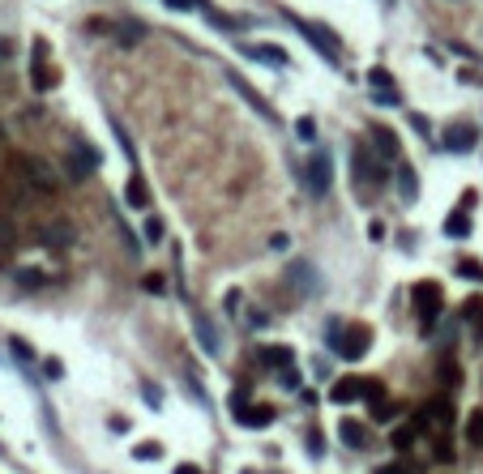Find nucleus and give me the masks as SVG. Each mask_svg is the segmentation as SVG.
<instances>
[{
  "instance_id": "f257e3e1",
  "label": "nucleus",
  "mask_w": 483,
  "mask_h": 474,
  "mask_svg": "<svg viewBox=\"0 0 483 474\" xmlns=\"http://www.w3.org/2000/svg\"><path fill=\"white\" fill-rule=\"evenodd\" d=\"M295 26H300V34H304L330 65H338V51H342V47H338V39H334L326 26H321V22H295Z\"/></svg>"
},
{
  "instance_id": "f03ea898",
  "label": "nucleus",
  "mask_w": 483,
  "mask_h": 474,
  "mask_svg": "<svg viewBox=\"0 0 483 474\" xmlns=\"http://www.w3.org/2000/svg\"><path fill=\"white\" fill-rule=\"evenodd\" d=\"M334 346H338V355H342V359H363V355H368V346H372V334H368L363 325H351V329L334 334Z\"/></svg>"
},
{
  "instance_id": "7ed1b4c3",
  "label": "nucleus",
  "mask_w": 483,
  "mask_h": 474,
  "mask_svg": "<svg viewBox=\"0 0 483 474\" xmlns=\"http://www.w3.org/2000/svg\"><path fill=\"white\" fill-rule=\"evenodd\" d=\"M330 184H334V163L326 154H312L308 158V188L321 197V192H330Z\"/></svg>"
},
{
  "instance_id": "20e7f679",
  "label": "nucleus",
  "mask_w": 483,
  "mask_h": 474,
  "mask_svg": "<svg viewBox=\"0 0 483 474\" xmlns=\"http://www.w3.org/2000/svg\"><path fill=\"white\" fill-rule=\"evenodd\" d=\"M94 167H98V150L86 145V141H77V145L69 150V176H73V180H86Z\"/></svg>"
},
{
  "instance_id": "39448f33",
  "label": "nucleus",
  "mask_w": 483,
  "mask_h": 474,
  "mask_svg": "<svg viewBox=\"0 0 483 474\" xmlns=\"http://www.w3.org/2000/svg\"><path fill=\"white\" fill-rule=\"evenodd\" d=\"M368 86H372V98L385 103V107H398V86L389 77V69H372L368 73Z\"/></svg>"
},
{
  "instance_id": "423d86ee",
  "label": "nucleus",
  "mask_w": 483,
  "mask_h": 474,
  "mask_svg": "<svg viewBox=\"0 0 483 474\" xmlns=\"http://www.w3.org/2000/svg\"><path fill=\"white\" fill-rule=\"evenodd\" d=\"M22 171H26V180H30L39 192H56V171H51L43 158H22Z\"/></svg>"
},
{
  "instance_id": "0eeeda50",
  "label": "nucleus",
  "mask_w": 483,
  "mask_h": 474,
  "mask_svg": "<svg viewBox=\"0 0 483 474\" xmlns=\"http://www.w3.org/2000/svg\"><path fill=\"white\" fill-rule=\"evenodd\" d=\"M441 141H445V150H449V154H470V150H475V141H479V133H475L470 124H449Z\"/></svg>"
},
{
  "instance_id": "6e6552de",
  "label": "nucleus",
  "mask_w": 483,
  "mask_h": 474,
  "mask_svg": "<svg viewBox=\"0 0 483 474\" xmlns=\"http://www.w3.org/2000/svg\"><path fill=\"white\" fill-rule=\"evenodd\" d=\"M34 51H39V56H34V69H30V81H34V90H51V86H56V69H51V65H47V43L39 39V43H34Z\"/></svg>"
},
{
  "instance_id": "1a4fd4ad",
  "label": "nucleus",
  "mask_w": 483,
  "mask_h": 474,
  "mask_svg": "<svg viewBox=\"0 0 483 474\" xmlns=\"http://www.w3.org/2000/svg\"><path fill=\"white\" fill-rule=\"evenodd\" d=\"M248 56H252L257 65H270V69H287V65H291V56H287L278 43H252Z\"/></svg>"
},
{
  "instance_id": "9d476101",
  "label": "nucleus",
  "mask_w": 483,
  "mask_h": 474,
  "mask_svg": "<svg viewBox=\"0 0 483 474\" xmlns=\"http://www.w3.org/2000/svg\"><path fill=\"white\" fill-rule=\"evenodd\" d=\"M415 308H419L423 321H432V316L441 312V291H437L432 282H419V287H415Z\"/></svg>"
},
{
  "instance_id": "9b49d317",
  "label": "nucleus",
  "mask_w": 483,
  "mask_h": 474,
  "mask_svg": "<svg viewBox=\"0 0 483 474\" xmlns=\"http://www.w3.org/2000/svg\"><path fill=\"white\" fill-rule=\"evenodd\" d=\"M274 419V410L270 406H248V410H240L236 414V423H244V428H265Z\"/></svg>"
},
{
  "instance_id": "f8f14e48",
  "label": "nucleus",
  "mask_w": 483,
  "mask_h": 474,
  "mask_svg": "<svg viewBox=\"0 0 483 474\" xmlns=\"http://www.w3.org/2000/svg\"><path fill=\"white\" fill-rule=\"evenodd\" d=\"M445 235H449V239H466V235H470V218L462 214V209L445 218Z\"/></svg>"
},
{
  "instance_id": "ddd939ff",
  "label": "nucleus",
  "mask_w": 483,
  "mask_h": 474,
  "mask_svg": "<svg viewBox=\"0 0 483 474\" xmlns=\"http://www.w3.org/2000/svg\"><path fill=\"white\" fill-rule=\"evenodd\" d=\"M124 201H129L133 209H146V205H150V192H146V184H141L137 176L129 180V188H124Z\"/></svg>"
},
{
  "instance_id": "4468645a",
  "label": "nucleus",
  "mask_w": 483,
  "mask_h": 474,
  "mask_svg": "<svg viewBox=\"0 0 483 474\" xmlns=\"http://www.w3.org/2000/svg\"><path fill=\"white\" fill-rule=\"evenodd\" d=\"M359 385H363V381H342V385H334V389H330V397H334L338 406H342V402H355V397L363 393Z\"/></svg>"
},
{
  "instance_id": "2eb2a0df",
  "label": "nucleus",
  "mask_w": 483,
  "mask_h": 474,
  "mask_svg": "<svg viewBox=\"0 0 483 474\" xmlns=\"http://www.w3.org/2000/svg\"><path fill=\"white\" fill-rule=\"evenodd\" d=\"M372 137H377V145H381V154H385V158H398V137H394L385 124H377V133H372Z\"/></svg>"
},
{
  "instance_id": "dca6fc26",
  "label": "nucleus",
  "mask_w": 483,
  "mask_h": 474,
  "mask_svg": "<svg viewBox=\"0 0 483 474\" xmlns=\"http://www.w3.org/2000/svg\"><path fill=\"white\" fill-rule=\"evenodd\" d=\"M197 338H201V346H205L210 355H219V334H214L210 321H197Z\"/></svg>"
},
{
  "instance_id": "f3484780",
  "label": "nucleus",
  "mask_w": 483,
  "mask_h": 474,
  "mask_svg": "<svg viewBox=\"0 0 483 474\" xmlns=\"http://www.w3.org/2000/svg\"><path fill=\"white\" fill-rule=\"evenodd\" d=\"M261 359H265V363H274V367H287V363H291V346H265Z\"/></svg>"
},
{
  "instance_id": "a211bd4d",
  "label": "nucleus",
  "mask_w": 483,
  "mask_h": 474,
  "mask_svg": "<svg viewBox=\"0 0 483 474\" xmlns=\"http://www.w3.org/2000/svg\"><path fill=\"white\" fill-rule=\"evenodd\" d=\"M133 457H141V461H158V457H163V445H158V440H141V445H133Z\"/></svg>"
},
{
  "instance_id": "6ab92c4d",
  "label": "nucleus",
  "mask_w": 483,
  "mask_h": 474,
  "mask_svg": "<svg viewBox=\"0 0 483 474\" xmlns=\"http://www.w3.org/2000/svg\"><path fill=\"white\" fill-rule=\"evenodd\" d=\"M338 436H342L347 445H355V449H359V445L368 440V436H363V428H359V423H351V419H342V428H338Z\"/></svg>"
},
{
  "instance_id": "aec40b11",
  "label": "nucleus",
  "mask_w": 483,
  "mask_h": 474,
  "mask_svg": "<svg viewBox=\"0 0 483 474\" xmlns=\"http://www.w3.org/2000/svg\"><path fill=\"white\" fill-rule=\"evenodd\" d=\"M141 231H146V239H150V244H163V223H158L154 214H150V218L141 223Z\"/></svg>"
},
{
  "instance_id": "412c9836",
  "label": "nucleus",
  "mask_w": 483,
  "mask_h": 474,
  "mask_svg": "<svg viewBox=\"0 0 483 474\" xmlns=\"http://www.w3.org/2000/svg\"><path fill=\"white\" fill-rule=\"evenodd\" d=\"M398 188H402V197L411 201V197H415V188H419V184H415V171H406V167H402V171H398Z\"/></svg>"
},
{
  "instance_id": "4be33fe9",
  "label": "nucleus",
  "mask_w": 483,
  "mask_h": 474,
  "mask_svg": "<svg viewBox=\"0 0 483 474\" xmlns=\"http://www.w3.org/2000/svg\"><path fill=\"white\" fill-rule=\"evenodd\" d=\"M295 133H300V141H312V137H316V124L304 116V120H295Z\"/></svg>"
},
{
  "instance_id": "5701e85b",
  "label": "nucleus",
  "mask_w": 483,
  "mask_h": 474,
  "mask_svg": "<svg viewBox=\"0 0 483 474\" xmlns=\"http://www.w3.org/2000/svg\"><path fill=\"white\" fill-rule=\"evenodd\" d=\"M141 39V30H133V26H120V43L129 47V43H137Z\"/></svg>"
},
{
  "instance_id": "b1692460",
  "label": "nucleus",
  "mask_w": 483,
  "mask_h": 474,
  "mask_svg": "<svg viewBox=\"0 0 483 474\" xmlns=\"http://www.w3.org/2000/svg\"><path fill=\"white\" fill-rule=\"evenodd\" d=\"M9 346H13V355H18V359H30V346H26V342H22V338H13V342H9Z\"/></svg>"
},
{
  "instance_id": "393cba45",
  "label": "nucleus",
  "mask_w": 483,
  "mask_h": 474,
  "mask_svg": "<svg viewBox=\"0 0 483 474\" xmlns=\"http://www.w3.org/2000/svg\"><path fill=\"white\" fill-rule=\"evenodd\" d=\"M167 5H172V9H188V5H193V0H167Z\"/></svg>"
},
{
  "instance_id": "a878e982",
  "label": "nucleus",
  "mask_w": 483,
  "mask_h": 474,
  "mask_svg": "<svg viewBox=\"0 0 483 474\" xmlns=\"http://www.w3.org/2000/svg\"><path fill=\"white\" fill-rule=\"evenodd\" d=\"M176 474H201L197 466H176Z\"/></svg>"
},
{
  "instance_id": "bb28decb",
  "label": "nucleus",
  "mask_w": 483,
  "mask_h": 474,
  "mask_svg": "<svg viewBox=\"0 0 483 474\" xmlns=\"http://www.w3.org/2000/svg\"><path fill=\"white\" fill-rule=\"evenodd\" d=\"M381 474H402V470L398 466H381Z\"/></svg>"
},
{
  "instance_id": "cd10ccee",
  "label": "nucleus",
  "mask_w": 483,
  "mask_h": 474,
  "mask_svg": "<svg viewBox=\"0 0 483 474\" xmlns=\"http://www.w3.org/2000/svg\"><path fill=\"white\" fill-rule=\"evenodd\" d=\"M5 51H9V43H5V39H0V60H5Z\"/></svg>"
}]
</instances>
